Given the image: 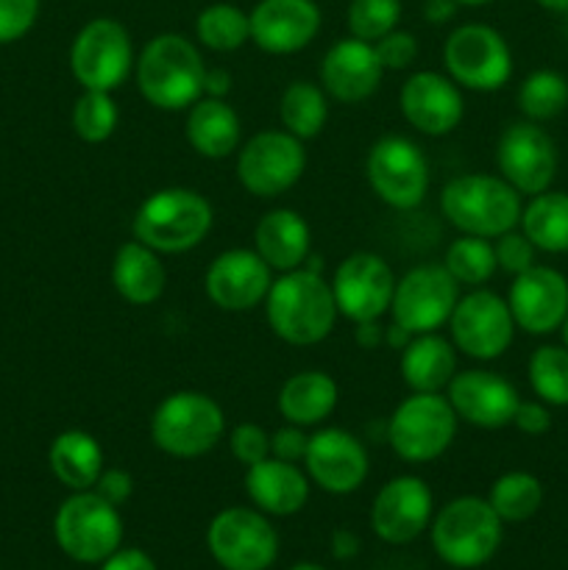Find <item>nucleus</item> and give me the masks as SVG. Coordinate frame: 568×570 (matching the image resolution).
<instances>
[{
	"label": "nucleus",
	"mask_w": 568,
	"mask_h": 570,
	"mask_svg": "<svg viewBox=\"0 0 568 570\" xmlns=\"http://www.w3.org/2000/svg\"><path fill=\"white\" fill-rule=\"evenodd\" d=\"M267 326L287 345H317L332 334L337 323L332 282L321 271L298 267L273 278L265 298Z\"/></svg>",
	"instance_id": "f257e3e1"
},
{
	"label": "nucleus",
	"mask_w": 568,
	"mask_h": 570,
	"mask_svg": "<svg viewBox=\"0 0 568 570\" xmlns=\"http://www.w3.org/2000/svg\"><path fill=\"white\" fill-rule=\"evenodd\" d=\"M139 95L161 111L189 109L204 98L206 65L193 39L182 33H159L139 50L134 61Z\"/></svg>",
	"instance_id": "f03ea898"
},
{
	"label": "nucleus",
	"mask_w": 568,
	"mask_h": 570,
	"mask_svg": "<svg viewBox=\"0 0 568 570\" xmlns=\"http://www.w3.org/2000/svg\"><path fill=\"white\" fill-rule=\"evenodd\" d=\"M443 217L460 234L496 239L521 223V193L501 176L466 173L445 181L440 193Z\"/></svg>",
	"instance_id": "7ed1b4c3"
},
{
	"label": "nucleus",
	"mask_w": 568,
	"mask_h": 570,
	"mask_svg": "<svg viewBox=\"0 0 568 570\" xmlns=\"http://www.w3.org/2000/svg\"><path fill=\"white\" fill-rule=\"evenodd\" d=\"M212 204L187 187L148 195L134 215V239L156 254H187L212 232Z\"/></svg>",
	"instance_id": "20e7f679"
},
{
	"label": "nucleus",
	"mask_w": 568,
	"mask_h": 570,
	"mask_svg": "<svg viewBox=\"0 0 568 570\" xmlns=\"http://www.w3.org/2000/svg\"><path fill=\"white\" fill-rule=\"evenodd\" d=\"M505 521L496 515L488 499L460 495L449 501L429 523L432 549L445 566L471 570L493 560L501 546Z\"/></svg>",
	"instance_id": "39448f33"
},
{
	"label": "nucleus",
	"mask_w": 568,
	"mask_h": 570,
	"mask_svg": "<svg viewBox=\"0 0 568 570\" xmlns=\"http://www.w3.org/2000/svg\"><path fill=\"white\" fill-rule=\"evenodd\" d=\"M226 432L223 406L198 390L170 393L150 417V440L159 451L176 460L204 456L221 443Z\"/></svg>",
	"instance_id": "423d86ee"
},
{
	"label": "nucleus",
	"mask_w": 568,
	"mask_h": 570,
	"mask_svg": "<svg viewBox=\"0 0 568 570\" xmlns=\"http://www.w3.org/2000/svg\"><path fill=\"white\" fill-rule=\"evenodd\" d=\"M460 417L440 393H412L388 421V443L410 465L440 460L457 438Z\"/></svg>",
	"instance_id": "0eeeda50"
},
{
	"label": "nucleus",
	"mask_w": 568,
	"mask_h": 570,
	"mask_svg": "<svg viewBox=\"0 0 568 570\" xmlns=\"http://www.w3.org/2000/svg\"><path fill=\"white\" fill-rule=\"evenodd\" d=\"M53 538L70 560L100 566L123 543L120 507L100 499L95 490L72 493L56 510Z\"/></svg>",
	"instance_id": "6e6552de"
},
{
	"label": "nucleus",
	"mask_w": 568,
	"mask_h": 570,
	"mask_svg": "<svg viewBox=\"0 0 568 570\" xmlns=\"http://www.w3.org/2000/svg\"><path fill=\"white\" fill-rule=\"evenodd\" d=\"M443 61L451 81L471 92H496L512 76L510 45L484 22L454 28L443 45Z\"/></svg>",
	"instance_id": "1a4fd4ad"
},
{
	"label": "nucleus",
	"mask_w": 568,
	"mask_h": 570,
	"mask_svg": "<svg viewBox=\"0 0 568 570\" xmlns=\"http://www.w3.org/2000/svg\"><path fill=\"white\" fill-rule=\"evenodd\" d=\"M134 42L128 28L115 17H95L70 45L72 78L84 89L115 92L134 72Z\"/></svg>",
	"instance_id": "9d476101"
},
{
	"label": "nucleus",
	"mask_w": 568,
	"mask_h": 570,
	"mask_svg": "<svg viewBox=\"0 0 568 570\" xmlns=\"http://www.w3.org/2000/svg\"><path fill=\"white\" fill-rule=\"evenodd\" d=\"M365 176L373 195L390 209H415L429 193L427 156H423L421 145L401 134H388L371 145L365 159Z\"/></svg>",
	"instance_id": "9b49d317"
},
{
	"label": "nucleus",
	"mask_w": 568,
	"mask_h": 570,
	"mask_svg": "<svg viewBox=\"0 0 568 570\" xmlns=\"http://www.w3.org/2000/svg\"><path fill=\"white\" fill-rule=\"evenodd\" d=\"M206 549L223 570H267L278 557V534L265 512L228 507L212 518Z\"/></svg>",
	"instance_id": "f8f14e48"
},
{
	"label": "nucleus",
	"mask_w": 568,
	"mask_h": 570,
	"mask_svg": "<svg viewBox=\"0 0 568 570\" xmlns=\"http://www.w3.org/2000/svg\"><path fill=\"white\" fill-rule=\"evenodd\" d=\"M304 170V142L284 128L254 134L237 156V181L256 198H278L301 181Z\"/></svg>",
	"instance_id": "ddd939ff"
},
{
	"label": "nucleus",
	"mask_w": 568,
	"mask_h": 570,
	"mask_svg": "<svg viewBox=\"0 0 568 570\" xmlns=\"http://www.w3.org/2000/svg\"><path fill=\"white\" fill-rule=\"evenodd\" d=\"M449 332L457 351L471 360L490 362L499 360L510 348L516 321L501 295L473 287L471 293L460 295L449 317Z\"/></svg>",
	"instance_id": "4468645a"
},
{
	"label": "nucleus",
	"mask_w": 568,
	"mask_h": 570,
	"mask_svg": "<svg viewBox=\"0 0 568 570\" xmlns=\"http://www.w3.org/2000/svg\"><path fill=\"white\" fill-rule=\"evenodd\" d=\"M457 301H460V284L443 265H418L395 282L390 315L393 323L415 337V334L438 332L443 323H449Z\"/></svg>",
	"instance_id": "2eb2a0df"
},
{
	"label": "nucleus",
	"mask_w": 568,
	"mask_h": 570,
	"mask_svg": "<svg viewBox=\"0 0 568 570\" xmlns=\"http://www.w3.org/2000/svg\"><path fill=\"white\" fill-rule=\"evenodd\" d=\"M332 293L337 312L351 323L379 321L390 312L395 293L393 267L371 250L345 256L332 276Z\"/></svg>",
	"instance_id": "dca6fc26"
},
{
	"label": "nucleus",
	"mask_w": 568,
	"mask_h": 570,
	"mask_svg": "<svg viewBox=\"0 0 568 570\" xmlns=\"http://www.w3.org/2000/svg\"><path fill=\"white\" fill-rule=\"evenodd\" d=\"M501 178L521 195H540L551 187L557 173V148L549 134L532 120L512 122L496 145Z\"/></svg>",
	"instance_id": "f3484780"
},
{
	"label": "nucleus",
	"mask_w": 568,
	"mask_h": 570,
	"mask_svg": "<svg viewBox=\"0 0 568 570\" xmlns=\"http://www.w3.org/2000/svg\"><path fill=\"white\" fill-rule=\"evenodd\" d=\"M273 271L254 248L223 250L206 267V298L223 312H251L265 304Z\"/></svg>",
	"instance_id": "a211bd4d"
},
{
	"label": "nucleus",
	"mask_w": 568,
	"mask_h": 570,
	"mask_svg": "<svg viewBox=\"0 0 568 570\" xmlns=\"http://www.w3.org/2000/svg\"><path fill=\"white\" fill-rule=\"evenodd\" d=\"M434 518L432 490L418 476H395L376 493L371 507V527L379 540L407 546L429 529Z\"/></svg>",
	"instance_id": "6ab92c4d"
},
{
	"label": "nucleus",
	"mask_w": 568,
	"mask_h": 570,
	"mask_svg": "<svg viewBox=\"0 0 568 570\" xmlns=\"http://www.w3.org/2000/svg\"><path fill=\"white\" fill-rule=\"evenodd\" d=\"M304 465L312 484L332 495H349L365 484L371 462L360 438L345 429L329 426L310 434Z\"/></svg>",
	"instance_id": "aec40b11"
},
{
	"label": "nucleus",
	"mask_w": 568,
	"mask_h": 570,
	"mask_svg": "<svg viewBox=\"0 0 568 570\" xmlns=\"http://www.w3.org/2000/svg\"><path fill=\"white\" fill-rule=\"evenodd\" d=\"M399 104L404 120L427 137H445L460 126L466 115L462 89L449 76L434 70L412 72L401 83Z\"/></svg>",
	"instance_id": "412c9836"
},
{
	"label": "nucleus",
	"mask_w": 568,
	"mask_h": 570,
	"mask_svg": "<svg viewBox=\"0 0 568 570\" xmlns=\"http://www.w3.org/2000/svg\"><path fill=\"white\" fill-rule=\"evenodd\" d=\"M451 410L457 417L477 429H505L516 417L518 390L493 371H457L445 387Z\"/></svg>",
	"instance_id": "4be33fe9"
},
{
	"label": "nucleus",
	"mask_w": 568,
	"mask_h": 570,
	"mask_svg": "<svg viewBox=\"0 0 568 570\" xmlns=\"http://www.w3.org/2000/svg\"><path fill=\"white\" fill-rule=\"evenodd\" d=\"M507 306L516 328H523L527 334H551L568 315L566 276L555 267L532 265L516 276Z\"/></svg>",
	"instance_id": "5701e85b"
},
{
	"label": "nucleus",
	"mask_w": 568,
	"mask_h": 570,
	"mask_svg": "<svg viewBox=\"0 0 568 570\" xmlns=\"http://www.w3.org/2000/svg\"><path fill=\"white\" fill-rule=\"evenodd\" d=\"M251 17V42L273 56L304 50L321 31V9L315 0H259Z\"/></svg>",
	"instance_id": "b1692460"
},
{
	"label": "nucleus",
	"mask_w": 568,
	"mask_h": 570,
	"mask_svg": "<svg viewBox=\"0 0 568 570\" xmlns=\"http://www.w3.org/2000/svg\"><path fill=\"white\" fill-rule=\"evenodd\" d=\"M384 67L373 42L345 37L326 50L321 61V87L340 104H362L379 89Z\"/></svg>",
	"instance_id": "393cba45"
},
{
	"label": "nucleus",
	"mask_w": 568,
	"mask_h": 570,
	"mask_svg": "<svg viewBox=\"0 0 568 570\" xmlns=\"http://www.w3.org/2000/svg\"><path fill=\"white\" fill-rule=\"evenodd\" d=\"M245 493L254 501L256 510L265 512V515L287 518L304 510L306 501H310V476L295 462L267 456V460L248 468Z\"/></svg>",
	"instance_id": "a878e982"
},
{
	"label": "nucleus",
	"mask_w": 568,
	"mask_h": 570,
	"mask_svg": "<svg viewBox=\"0 0 568 570\" xmlns=\"http://www.w3.org/2000/svg\"><path fill=\"white\" fill-rule=\"evenodd\" d=\"M254 250L271 271H298L312 254V232L295 209H271L256 223Z\"/></svg>",
	"instance_id": "bb28decb"
},
{
	"label": "nucleus",
	"mask_w": 568,
	"mask_h": 570,
	"mask_svg": "<svg viewBox=\"0 0 568 570\" xmlns=\"http://www.w3.org/2000/svg\"><path fill=\"white\" fill-rule=\"evenodd\" d=\"M184 137L189 148L204 159H226L239 148L243 122L239 115L226 104V98H198L187 109Z\"/></svg>",
	"instance_id": "cd10ccee"
},
{
	"label": "nucleus",
	"mask_w": 568,
	"mask_h": 570,
	"mask_svg": "<svg viewBox=\"0 0 568 570\" xmlns=\"http://www.w3.org/2000/svg\"><path fill=\"white\" fill-rule=\"evenodd\" d=\"M457 354L454 343L438 332L415 334L401 348V379L412 393H443L457 376Z\"/></svg>",
	"instance_id": "c85d7f7f"
},
{
	"label": "nucleus",
	"mask_w": 568,
	"mask_h": 570,
	"mask_svg": "<svg viewBox=\"0 0 568 570\" xmlns=\"http://www.w3.org/2000/svg\"><path fill=\"white\" fill-rule=\"evenodd\" d=\"M159 256L161 254L139 239L117 248L115 262H111V284L123 301L134 306H148L161 298L167 287V271Z\"/></svg>",
	"instance_id": "c756f323"
},
{
	"label": "nucleus",
	"mask_w": 568,
	"mask_h": 570,
	"mask_svg": "<svg viewBox=\"0 0 568 570\" xmlns=\"http://www.w3.org/2000/svg\"><path fill=\"white\" fill-rule=\"evenodd\" d=\"M340 399L337 382L323 371H298L278 390V415L295 426H321Z\"/></svg>",
	"instance_id": "7c9ffc66"
},
{
	"label": "nucleus",
	"mask_w": 568,
	"mask_h": 570,
	"mask_svg": "<svg viewBox=\"0 0 568 570\" xmlns=\"http://www.w3.org/2000/svg\"><path fill=\"white\" fill-rule=\"evenodd\" d=\"M48 462L53 476L67 490H72V493L92 490L106 468V456L100 443L89 432H81V429L56 434L48 451Z\"/></svg>",
	"instance_id": "2f4dec72"
},
{
	"label": "nucleus",
	"mask_w": 568,
	"mask_h": 570,
	"mask_svg": "<svg viewBox=\"0 0 568 570\" xmlns=\"http://www.w3.org/2000/svg\"><path fill=\"white\" fill-rule=\"evenodd\" d=\"M521 228L535 248L546 254L568 250V193H540L521 212Z\"/></svg>",
	"instance_id": "473e14b6"
},
{
	"label": "nucleus",
	"mask_w": 568,
	"mask_h": 570,
	"mask_svg": "<svg viewBox=\"0 0 568 570\" xmlns=\"http://www.w3.org/2000/svg\"><path fill=\"white\" fill-rule=\"evenodd\" d=\"M278 120L282 128L301 142L315 139L329 120V95L321 83L293 81L278 100Z\"/></svg>",
	"instance_id": "72a5a7b5"
},
{
	"label": "nucleus",
	"mask_w": 568,
	"mask_h": 570,
	"mask_svg": "<svg viewBox=\"0 0 568 570\" xmlns=\"http://www.w3.org/2000/svg\"><path fill=\"white\" fill-rule=\"evenodd\" d=\"M195 37L204 48L232 53L251 42V17L234 3H212L195 17Z\"/></svg>",
	"instance_id": "f704fd0d"
},
{
	"label": "nucleus",
	"mask_w": 568,
	"mask_h": 570,
	"mask_svg": "<svg viewBox=\"0 0 568 570\" xmlns=\"http://www.w3.org/2000/svg\"><path fill=\"white\" fill-rule=\"evenodd\" d=\"M490 507L505 523H523L543 504V484L527 471H510L490 488Z\"/></svg>",
	"instance_id": "c9c22d12"
},
{
	"label": "nucleus",
	"mask_w": 568,
	"mask_h": 570,
	"mask_svg": "<svg viewBox=\"0 0 568 570\" xmlns=\"http://www.w3.org/2000/svg\"><path fill=\"white\" fill-rule=\"evenodd\" d=\"M443 267L460 287H479V284L490 282L493 273L499 271L493 243L484 237H471V234H460L445 248Z\"/></svg>",
	"instance_id": "e433bc0d"
},
{
	"label": "nucleus",
	"mask_w": 568,
	"mask_h": 570,
	"mask_svg": "<svg viewBox=\"0 0 568 570\" xmlns=\"http://www.w3.org/2000/svg\"><path fill=\"white\" fill-rule=\"evenodd\" d=\"M516 100L527 120H555L568 106V81L555 70H535L523 78Z\"/></svg>",
	"instance_id": "4c0bfd02"
},
{
	"label": "nucleus",
	"mask_w": 568,
	"mask_h": 570,
	"mask_svg": "<svg viewBox=\"0 0 568 570\" xmlns=\"http://www.w3.org/2000/svg\"><path fill=\"white\" fill-rule=\"evenodd\" d=\"M529 384L543 404L568 406V348L540 345L529 356Z\"/></svg>",
	"instance_id": "58836bf2"
},
{
	"label": "nucleus",
	"mask_w": 568,
	"mask_h": 570,
	"mask_svg": "<svg viewBox=\"0 0 568 570\" xmlns=\"http://www.w3.org/2000/svg\"><path fill=\"white\" fill-rule=\"evenodd\" d=\"M117 122H120V111H117L111 92L84 89L81 98L72 106V131L89 145L106 142L115 134Z\"/></svg>",
	"instance_id": "ea45409f"
},
{
	"label": "nucleus",
	"mask_w": 568,
	"mask_h": 570,
	"mask_svg": "<svg viewBox=\"0 0 568 570\" xmlns=\"http://www.w3.org/2000/svg\"><path fill=\"white\" fill-rule=\"evenodd\" d=\"M401 0H351L345 11V26L351 37L376 42L384 33L399 28Z\"/></svg>",
	"instance_id": "a19ab883"
},
{
	"label": "nucleus",
	"mask_w": 568,
	"mask_h": 570,
	"mask_svg": "<svg viewBox=\"0 0 568 570\" xmlns=\"http://www.w3.org/2000/svg\"><path fill=\"white\" fill-rule=\"evenodd\" d=\"M228 451L239 465L251 468L271 456V434L259 423H239L228 432Z\"/></svg>",
	"instance_id": "79ce46f5"
},
{
	"label": "nucleus",
	"mask_w": 568,
	"mask_h": 570,
	"mask_svg": "<svg viewBox=\"0 0 568 570\" xmlns=\"http://www.w3.org/2000/svg\"><path fill=\"white\" fill-rule=\"evenodd\" d=\"M39 17V0H0V45L26 37Z\"/></svg>",
	"instance_id": "37998d69"
},
{
	"label": "nucleus",
	"mask_w": 568,
	"mask_h": 570,
	"mask_svg": "<svg viewBox=\"0 0 568 570\" xmlns=\"http://www.w3.org/2000/svg\"><path fill=\"white\" fill-rule=\"evenodd\" d=\"M373 48H376V56L379 61H382L384 72L407 70V67H412V61L418 59V39L412 37L410 31H401V28H393V31L384 33L382 39H376Z\"/></svg>",
	"instance_id": "c03bdc74"
},
{
	"label": "nucleus",
	"mask_w": 568,
	"mask_h": 570,
	"mask_svg": "<svg viewBox=\"0 0 568 570\" xmlns=\"http://www.w3.org/2000/svg\"><path fill=\"white\" fill-rule=\"evenodd\" d=\"M496 265L501 267L505 273H518L529 271L535 265V245L529 243L527 234H518V232H507L501 237H496Z\"/></svg>",
	"instance_id": "a18cd8bd"
},
{
	"label": "nucleus",
	"mask_w": 568,
	"mask_h": 570,
	"mask_svg": "<svg viewBox=\"0 0 568 570\" xmlns=\"http://www.w3.org/2000/svg\"><path fill=\"white\" fill-rule=\"evenodd\" d=\"M306 445H310V434H306L304 426H295V423H287L278 432L271 434V456L284 462H304Z\"/></svg>",
	"instance_id": "49530a36"
},
{
	"label": "nucleus",
	"mask_w": 568,
	"mask_h": 570,
	"mask_svg": "<svg viewBox=\"0 0 568 570\" xmlns=\"http://www.w3.org/2000/svg\"><path fill=\"white\" fill-rule=\"evenodd\" d=\"M92 490L100 495V499L109 501V504L123 507L128 499H131L134 479L131 473L120 471V468H104V473H100Z\"/></svg>",
	"instance_id": "de8ad7c7"
},
{
	"label": "nucleus",
	"mask_w": 568,
	"mask_h": 570,
	"mask_svg": "<svg viewBox=\"0 0 568 570\" xmlns=\"http://www.w3.org/2000/svg\"><path fill=\"white\" fill-rule=\"evenodd\" d=\"M512 426L523 434H546L551 429V415L540 401H521L512 417Z\"/></svg>",
	"instance_id": "09e8293b"
},
{
	"label": "nucleus",
	"mask_w": 568,
	"mask_h": 570,
	"mask_svg": "<svg viewBox=\"0 0 568 570\" xmlns=\"http://www.w3.org/2000/svg\"><path fill=\"white\" fill-rule=\"evenodd\" d=\"M100 570H156V562L143 549H117L100 562Z\"/></svg>",
	"instance_id": "8fccbe9b"
},
{
	"label": "nucleus",
	"mask_w": 568,
	"mask_h": 570,
	"mask_svg": "<svg viewBox=\"0 0 568 570\" xmlns=\"http://www.w3.org/2000/svg\"><path fill=\"white\" fill-rule=\"evenodd\" d=\"M460 3L457 0H423V17L432 26H443V22L454 20Z\"/></svg>",
	"instance_id": "3c124183"
},
{
	"label": "nucleus",
	"mask_w": 568,
	"mask_h": 570,
	"mask_svg": "<svg viewBox=\"0 0 568 570\" xmlns=\"http://www.w3.org/2000/svg\"><path fill=\"white\" fill-rule=\"evenodd\" d=\"M228 89H232V76H228V70H223V67H217V70H206V78H204L206 98H226Z\"/></svg>",
	"instance_id": "603ef678"
},
{
	"label": "nucleus",
	"mask_w": 568,
	"mask_h": 570,
	"mask_svg": "<svg viewBox=\"0 0 568 570\" xmlns=\"http://www.w3.org/2000/svg\"><path fill=\"white\" fill-rule=\"evenodd\" d=\"M356 343H360L365 351H373L379 348V345H384V328L379 326V321L356 323Z\"/></svg>",
	"instance_id": "864d4df0"
},
{
	"label": "nucleus",
	"mask_w": 568,
	"mask_h": 570,
	"mask_svg": "<svg viewBox=\"0 0 568 570\" xmlns=\"http://www.w3.org/2000/svg\"><path fill=\"white\" fill-rule=\"evenodd\" d=\"M332 549L340 560H349V557H354L356 551H360V540H356V534L345 532V529H337L332 540Z\"/></svg>",
	"instance_id": "5fc2aeb1"
},
{
	"label": "nucleus",
	"mask_w": 568,
	"mask_h": 570,
	"mask_svg": "<svg viewBox=\"0 0 568 570\" xmlns=\"http://www.w3.org/2000/svg\"><path fill=\"white\" fill-rule=\"evenodd\" d=\"M535 3L549 11H557V14H566L568 11V0H535Z\"/></svg>",
	"instance_id": "6e6d98bb"
},
{
	"label": "nucleus",
	"mask_w": 568,
	"mask_h": 570,
	"mask_svg": "<svg viewBox=\"0 0 568 570\" xmlns=\"http://www.w3.org/2000/svg\"><path fill=\"white\" fill-rule=\"evenodd\" d=\"M460 6H468V9H479V6H488L493 3V0H457Z\"/></svg>",
	"instance_id": "4d7b16f0"
},
{
	"label": "nucleus",
	"mask_w": 568,
	"mask_h": 570,
	"mask_svg": "<svg viewBox=\"0 0 568 570\" xmlns=\"http://www.w3.org/2000/svg\"><path fill=\"white\" fill-rule=\"evenodd\" d=\"M290 570H326V568L315 566V562H298V566H293Z\"/></svg>",
	"instance_id": "13d9d810"
},
{
	"label": "nucleus",
	"mask_w": 568,
	"mask_h": 570,
	"mask_svg": "<svg viewBox=\"0 0 568 570\" xmlns=\"http://www.w3.org/2000/svg\"><path fill=\"white\" fill-rule=\"evenodd\" d=\"M562 345H566V348H568V315H566V321H562Z\"/></svg>",
	"instance_id": "bf43d9fd"
},
{
	"label": "nucleus",
	"mask_w": 568,
	"mask_h": 570,
	"mask_svg": "<svg viewBox=\"0 0 568 570\" xmlns=\"http://www.w3.org/2000/svg\"><path fill=\"white\" fill-rule=\"evenodd\" d=\"M566 14H568V11H566ZM566 28H568V26H566Z\"/></svg>",
	"instance_id": "052dcab7"
}]
</instances>
